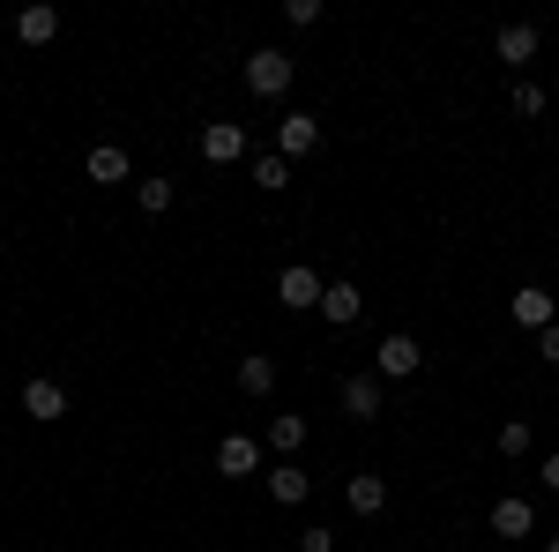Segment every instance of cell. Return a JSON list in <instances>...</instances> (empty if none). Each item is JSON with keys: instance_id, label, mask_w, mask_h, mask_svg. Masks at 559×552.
I'll return each mask as SVG.
<instances>
[{"instance_id": "obj_1", "label": "cell", "mask_w": 559, "mask_h": 552, "mask_svg": "<svg viewBox=\"0 0 559 552\" xmlns=\"http://www.w3.org/2000/svg\"><path fill=\"white\" fill-rule=\"evenodd\" d=\"M292 75H299V60H292V52H276V45L247 52V90H254V97H284Z\"/></svg>"}, {"instance_id": "obj_2", "label": "cell", "mask_w": 559, "mask_h": 552, "mask_svg": "<svg viewBox=\"0 0 559 552\" xmlns=\"http://www.w3.org/2000/svg\"><path fill=\"white\" fill-rule=\"evenodd\" d=\"M418 366H426L418 337H381V351H373V374H381V381H411Z\"/></svg>"}, {"instance_id": "obj_3", "label": "cell", "mask_w": 559, "mask_h": 552, "mask_svg": "<svg viewBox=\"0 0 559 552\" xmlns=\"http://www.w3.org/2000/svg\"><path fill=\"white\" fill-rule=\"evenodd\" d=\"M321 150V113H284L276 120V157H313Z\"/></svg>"}, {"instance_id": "obj_4", "label": "cell", "mask_w": 559, "mask_h": 552, "mask_svg": "<svg viewBox=\"0 0 559 552\" xmlns=\"http://www.w3.org/2000/svg\"><path fill=\"white\" fill-rule=\"evenodd\" d=\"M321 269H306V261H292L284 277H276V306H292V314H306V306H321Z\"/></svg>"}, {"instance_id": "obj_5", "label": "cell", "mask_w": 559, "mask_h": 552, "mask_svg": "<svg viewBox=\"0 0 559 552\" xmlns=\"http://www.w3.org/2000/svg\"><path fill=\"white\" fill-rule=\"evenodd\" d=\"M358 314H366V292H358L350 277H329V292H321V321H329V329H350Z\"/></svg>"}, {"instance_id": "obj_6", "label": "cell", "mask_w": 559, "mask_h": 552, "mask_svg": "<svg viewBox=\"0 0 559 552\" xmlns=\"http://www.w3.org/2000/svg\"><path fill=\"white\" fill-rule=\"evenodd\" d=\"M344 419H358V425L381 419V374L373 366L366 374H344Z\"/></svg>"}, {"instance_id": "obj_7", "label": "cell", "mask_w": 559, "mask_h": 552, "mask_svg": "<svg viewBox=\"0 0 559 552\" xmlns=\"http://www.w3.org/2000/svg\"><path fill=\"white\" fill-rule=\"evenodd\" d=\"M216 470H224V478H254L261 470V441L254 433H224V441H216Z\"/></svg>"}, {"instance_id": "obj_8", "label": "cell", "mask_w": 559, "mask_h": 552, "mask_svg": "<svg viewBox=\"0 0 559 552\" xmlns=\"http://www.w3.org/2000/svg\"><path fill=\"white\" fill-rule=\"evenodd\" d=\"M202 157H210V165H239V157H247V128H239V120H210V128H202Z\"/></svg>"}, {"instance_id": "obj_9", "label": "cell", "mask_w": 559, "mask_h": 552, "mask_svg": "<svg viewBox=\"0 0 559 552\" xmlns=\"http://www.w3.org/2000/svg\"><path fill=\"white\" fill-rule=\"evenodd\" d=\"M23 419H38V425H52V419H68V388L60 381H23Z\"/></svg>"}, {"instance_id": "obj_10", "label": "cell", "mask_w": 559, "mask_h": 552, "mask_svg": "<svg viewBox=\"0 0 559 552\" xmlns=\"http://www.w3.org/2000/svg\"><path fill=\"white\" fill-rule=\"evenodd\" d=\"M23 45H52L60 38V8H45V0H31V8H15V23H8Z\"/></svg>"}, {"instance_id": "obj_11", "label": "cell", "mask_w": 559, "mask_h": 552, "mask_svg": "<svg viewBox=\"0 0 559 552\" xmlns=\"http://www.w3.org/2000/svg\"><path fill=\"white\" fill-rule=\"evenodd\" d=\"M128 150H120V142H97V150H90V157H83V179H90V187H120V179H128Z\"/></svg>"}, {"instance_id": "obj_12", "label": "cell", "mask_w": 559, "mask_h": 552, "mask_svg": "<svg viewBox=\"0 0 559 552\" xmlns=\"http://www.w3.org/2000/svg\"><path fill=\"white\" fill-rule=\"evenodd\" d=\"M515 321H522V329H537V337H545V329L559 321V298L545 292V284H522V292H515Z\"/></svg>"}, {"instance_id": "obj_13", "label": "cell", "mask_w": 559, "mask_h": 552, "mask_svg": "<svg viewBox=\"0 0 559 552\" xmlns=\"http://www.w3.org/2000/svg\"><path fill=\"white\" fill-rule=\"evenodd\" d=\"M530 530H537V508L522 493H500L492 501V538H530Z\"/></svg>"}, {"instance_id": "obj_14", "label": "cell", "mask_w": 559, "mask_h": 552, "mask_svg": "<svg viewBox=\"0 0 559 552\" xmlns=\"http://www.w3.org/2000/svg\"><path fill=\"white\" fill-rule=\"evenodd\" d=\"M306 493H313V470L306 463H276L269 470V501H276V508H299Z\"/></svg>"}, {"instance_id": "obj_15", "label": "cell", "mask_w": 559, "mask_h": 552, "mask_svg": "<svg viewBox=\"0 0 559 552\" xmlns=\"http://www.w3.org/2000/svg\"><path fill=\"white\" fill-rule=\"evenodd\" d=\"M537 23H508V31H500V38H492V52H500V60H508V68H530V60H537Z\"/></svg>"}, {"instance_id": "obj_16", "label": "cell", "mask_w": 559, "mask_h": 552, "mask_svg": "<svg viewBox=\"0 0 559 552\" xmlns=\"http://www.w3.org/2000/svg\"><path fill=\"white\" fill-rule=\"evenodd\" d=\"M344 501H350V515H381L388 508V478L381 470H358V478L344 485Z\"/></svg>"}, {"instance_id": "obj_17", "label": "cell", "mask_w": 559, "mask_h": 552, "mask_svg": "<svg viewBox=\"0 0 559 552\" xmlns=\"http://www.w3.org/2000/svg\"><path fill=\"white\" fill-rule=\"evenodd\" d=\"M269 448L292 463V456L306 448V411H276V419H269Z\"/></svg>"}, {"instance_id": "obj_18", "label": "cell", "mask_w": 559, "mask_h": 552, "mask_svg": "<svg viewBox=\"0 0 559 552\" xmlns=\"http://www.w3.org/2000/svg\"><path fill=\"white\" fill-rule=\"evenodd\" d=\"M239 388H247V396H269V388H276V359H239Z\"/></svg>"}, {"instance_id": "obj_19", "label": "cell", "mask_w": 559, "mask_h": 552, "mask_svg": "<svg viewBox=\"0 0 559 552\" xmlns=\"http://www.w3.org/2000/svg\"><path fill=\"white\" fill-rule=\"evenodd\" d=\"M254 179H261V195H284V187H292V157H276V150L254 157Z\"/></svg>"}, {"instance_id": "obj_20", "label": "cell", "mask_w": 559, "mask_h": 552, "mask_svg": "<svg viewBox=\"0 0 559 552\" xmlns=\"http://www.w3.org/2000/svg\"><path fill=\"white\" fill-rule=\"evenodd\" d=\"M500 456H508V463L530 456V419H500Z\"/></svg>"}, {"instance_id": "obj_21", "label": "cell", "mask_w": 559, "mask_h": 552, "mask_svg": "<svg viewBox=\"0 0 559 552\" xmlns=\"http://www.w3.org/2000/svg\"><path fill=\"white\" fill-rule=\"evenodd\" d=\"M134 195H142V216H165V210H173V195H179V187H173V179H142Z\"/></svg>"}, {"instance_id": "obj_22", "label": "cell", "mask_w": 559, "mask_h": 552, "mask_svg": "<svg viewBox=\"0 0 559 552\" xmlns=\"http://www.w3.org/2000/svg\"><path fill=\"white\" fill-rule=\"evenodd\" d=\"M515 113H522V120H537V113H545V90H537V83H515Z\"/></svg>"}, {"instance_id": "obj_23", "label": "cell", "mask_w": 559, "mask_h": 552, "mask_svg": "<svg viewBox=\"0 0 559 552\" xmlns=\"http://www.w3.org/2000/svg\"><path fill=\"white\" fill-rule=\"evenodd\" d=\"M284 15H292L299 31H313V23H321V0H284Z\"/></svg>"}, {"instance_id": "obj_24", "label": "cell", "mask_w": 559, "mask_h": 552, "mask_svg": "<svg viewBox=\"0 0 559 552\" xmlns=\"http://www.w3.org/2000/svg\"><path fill=\"white\" fill-rule=\"evenodd\" d=\"M299 552H336V530H321V522H313V530H299Z\"/></svg>"}, {"instance_id": "obj_25", "label": "cell", "mask_w": 559, "mask_h": 552, "mask_svg": "<svg viewBox=\"0 0 559 552\" xmlns=\"http://www.w3.org/2000/svg\"><path fill=\"white\" fill-rule=\"evenodd\" d=\"M537 359H545V366H559V321L545 329V337H537Z\"/></svg>"}, {"instance_id": "obj_26", "label": "cell", "mask_w": 559, "mask_h": 552, "mask_svg": "<svg viewBox=\"0 0 559 552\" xmlns=\"http://www.w3.org/2000/svg\"><path fill=\"white\" fill-rule=\"evenodd\" d=\"M537 485H545V493H559V448L545 456V463H537Z\"/></svg>"}, {"instance_id": "obj_27", "label": "cell", "mask_w": 559, "mask_h": 552, "mask_svg": "<svg viewBox=\"0 0 559 552\" xmlns=\"http://www.w3.org/2000/svg\"><path fill=\"white\" fill-rule=\"evenodd\" d=\"M545 552H559V538H545Z\"/></svg>"}]
</instances>
